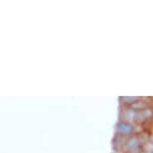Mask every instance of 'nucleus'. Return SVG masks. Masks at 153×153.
I'll return each mask as SVG.
<instances>
[{
    "instance_id": "nucleus-1",
    "label": "nucleus",
    "mask_w": 153,
    "mask_h": 153,
    "mask_svg": "<svg viewBox=\"0 0 153 153\" xmlns=\"http://www.w3.org/2000/svg\"><path fill=\"white\" fill-rule=\"evenodd\" d=\"M123 148L125 149V151L127 153H133L135 151H141V150H138V149L142 148V142H141L139 136H138V135H135V136H131V137H129L128 139H126Z\"/></svg>"
},
{
    "instance_id": "nucleus-2",
    "label": "nucleus",
    "mask_w": 153,
    "mask_h": 153,
    "mask_svg": "<svg viewBox=\"0 0 153 153\" xmlns=\"http://www.w3.org/2000/svg\"><path fill=\"white\" fill-rule=\"evenodd\" d=\"M134 129L135 126L132 125L131 123L125 122V121H120L116 124V132L117 135H120V136H129V135H132L134 133Z\"/></svg>"
},
{
    "instance_id": "nucleus-3",
    "label": "nucleus",
    "mask_w": 153,
    "mask_h": 153,
    "mask_svg": "<svg viewBox=\"0 0 153 153\" xmlns=\"http://www.w3.org/2000/svg\"><path fill=\"white\" fill-rule=\"evenodd\" d=\"M136 115L137 111H135L131 107H126L121 110V118L123 119L122 121H125V122H136Z\"/></svg>"
},
{
    "instance_id": "nucleus-4",
    "label": "nucleus",
    "mask_w": 153,
    "mask_h": 153,
    "mask_svg": "<svg viewBox=\"0 0 153 153\" xmlns=\"http://www.w3.org/2000/svg\"><path fill=\"white\" fill-rule=\"evenodd\" d=\"M153 117V109L152 108H146L141 111H137L136 115V122L137 123H143L145 121H148Z\"/></svg>"
},
{
    "instance_id": "nucleus-5",
    "label": "nucleus",
    "mask_w": 153,
    "mask_h": 153,
    "mask_svg": "<svg viewBox=\"0 0 153 153\" xmlns=\"http://www.w3.org/2000/svg\"><path fill=\"white\" fill-rule=\"evenodd\" d=\"M148 106H149V103L147 102V101L143 99H138L137 98V99L130 105V107L132 109H134L135 111H141V110H143V109L148 108Z\"/></svg>"
},
{
    "instance_id": "nucleus-6",
    "label": "nucleus",
    "mask_w": 153,
    "mask_h": 153,
    "mask_svg": "<svg viewBox=\"0 0 153 153\" xmlns=\"http://www.w3.org/2000/svg\"><path fill=\"white\" fill-rule=\"evenodd\" d=\"M150 141L153 143V135H151V137H150Z\"/></svg>"
},
{
    "instance_id": "nucleus-7",
    "label": "nucleus",
    "mask_w": 153,
    "mask_h": 153,
    "mask_svg": "<svg viewBox=\"0 0 153 153\" xmlns=\"http://www.w3.org/2000/svg\"><path fill=\"white\" fill-rule=\"evenodd\" d=\"M140 153H151V152H146V151H143V150H142V151H141Z\"/></svg>"
},
{
    "instance_id": "nucleus-8",
    "label": "nucleus",
    "mask_w": 153,
    "mask_h": 153,
    "mask_svg": "<svg viewBox=\"0 0 153 153\" xmlns=\"http://www.w3.org/2000/svg\"><path fill=\"white\" fill-rule=\"evenodd\" d=\"M125 153H127V152H125Z\"/></svg>"
}]
</instances>
